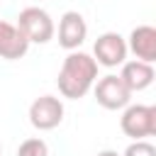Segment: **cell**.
<instances>
[{
  "label": "cell",
  "mask_w": 156,
  "mask_h": 156,
  "mask_svg": "<svg viewBox=\"0 0 156 156\" xmlns=\"http://www.w3.org/2000/svg\"><path fill=\"white\" fill-rule=\"evenodd\" d=\"M98 78V63L93 56L83 54V51H71L66 58H63V66L58 71V93L68 100H78L83 98L93 83Z\"/></svg>",
  "instance_id": "6da1fadb"
},
{
  "label": "cell",
  "mask_w": 156,
  "mask_h": 156,
  "mask_svg": "<svg viewBox=\"0 0 156 156\" xmlns=\"http://www.w3.org/2000/svg\"><path fill=\"white\" fill-rule=\"evenodd\" d=\"M15 27L24 34V39L29 44L32 41L34 44H46V41L54 39V22H51L49 12L41 10V7H24L20 12Z\"/></svg>",
  "instance_id": "7a4b0ae2"
},
{
  "label": "cell",
  "mask_w": 156,
  "mask_h": 156,
  "mask_svg": "<svg viewBox=\"0 0 156 156\" xmlns=\"http://www.w3.org/2000/svg\"><path fill=\"white\" fill-rule=\"evenodd\" d=\"M119 127L127 136H132L136 141L156 134V107L154 105H129L119 119Z\"/></svg>",
  "instance_id": "3957f363"
},
{
  "label": "cell",
  "mask_w": 156,
  "mask_h": 156,
  "mask_svg": "<svg viewBox=\"0 0 156 156\" xmlns=\"http://www.w3.org/2000/svg\"><path fill=\"white\" fill-rule=\"evenodd\" d=\"M63 119V102L54 95H41L29 105V122L39 132H49L58 127Z\"/></svg>",
  "instance_id": "277c9868"
},
{
  "label": "cell",
  "mask_w": 156,
  "mask_h": 156,
  "mask_svg": "<svg viewBox=\"0 0 156 156\" xmlns=\"http://www.w3.org/2000/svg\"><path fill=\"white\" fill-rule=\"evenodd\" d=\"M95 100L105 110H122V107L129 105L132 93L127 90V85L122 83L119 76H105L95 85Z\"/></svg>",
  "instance_id": "5b68a950"
},
{
  "label": "cell",
  "mask_w": 156,
  "mask_h": 156,
  "mask_svg": "<svg viewBox=\"0 0 156 156\" xmlns=\"http://www.w3.org/2000/svg\"><path fill=\"white\" fill-rule=\"evenodd\" d=\"M93 51H95V63L112 68V66L124 63V58H127V41L117 32H105V34L98 37Z\"/></svg>",
  "instance_id": "8992f818"
},
{
  "label": "cell",
  "mask_w": 156,
  "mask_h": 156,
  "mask_svg": "<svg viewBox=\"0 0 156 156\" xmlns=\"http://www.w3.org/2000/svg\"><path fill=\"white\" fill-rule=\"evenodd\" d=\"M85 37H88V24H85L83 15L76 12V10L63 12V17L58 22V44L63 49L73 51L85 41Z\"/></svg>",
  "instance_id": "52a82bcc"
},
{
  "label": "cell",
  "mask_w": 156,
  "mask_h": 156,
  "mask_svg": "<svg viewBox=\"0 0 156 156\" xmlns=\"http://www.w3.org/2000/svg\"><path fill=\"white\" fill-rule=\"evenodd\" d=\"M132 54L136 56V61L144 63H154L156 61V29L151 24H139L132 29L129 34V46Z\"/></svg>",
  "instance_id": "ba28073f"
},
{
  "label": "cell",
  "mask_w": 156,
  "mask_h": 156,
  "mask_svg": "<svg viewBox=\"0 0 156 156\" xmlns=\"http://www.w3.org/2000/svg\"><path fill=\"white\" fill-rule=\"evenodd\" d=\"M27 49H29V41L24 39V34L15 24L0 20V58H7V61L22 58Z\"/></svg>",
  "instance_id": "9c48e42d"
},
{
  "label": "cell",
  "mask_w": 156,
  "mask_h": 156,
  "mask_svg": "<svg viewBox=\"0 0 156 156\" xmlns=\"http://www.w3.org/2000/svg\"><path fill=\"white\" fill-rule=\"evenodd\" d=\"M122 83L127 85L129 93H136V90H144L151 85L154 80V66L151 63H144V61H127L122 66V73H119Z\"/></svg>",
  "instance_id": "30bf717a"
},
{
  "label": "cell",
  "mask_w": 156,
  "mask_h": 156,
  "mask_svg": "<svg viewBox=\"0 0 156 156\" xmlns=\"http://www.w3.org/2000/svg\"><path fill=\"white\" fill-rule=\"evenodd\" d=\"M17 156H49V146L44 139L39 136H32V139H24L17 149Z\"/></svg>",
  "instance_id": "8fae6325"
},
{
  "label": "cell",
  "mask_w": 156,
  "mask_h": 156,
  "mask_svg": "<svg viewBox=\"0 0 156 156\" xmlns=\"http://www.w3.org/2000/svg\"><path fill=\"white\" fill-rule=\"evenodd\" d=\"M124 156H156V149L149 141H134V144L127 146Z\"/></svg>",
  "instance_id": "7c38bea8"
},
{
  "label": "cell",
  "mask_w": 156,
  "mask_h": 156,
  "mask_svg": "<svg viewBox=\"0 0 156 156\" xmlns=\"http://www.w3.org/2000/svg\"><path fill=\"white\" fill-rule=\"evenodd\" d=\"M98 156H119V154H117V151H110V149H107V151H100Z\"/></svg>",
  "instance_id": "4fadbf2b"
},
{
  "label": "cell",
  "mask_w": 156,
  "mask_h": 156,
  "mask_svg": "<svg viewBox=\"0 0 156 156\" xmlns=\"http://www.w3.org/2000/svg\"><path fill=\"white\" fill-rule=\"evenodd\" d=\"M0 154H2V146H0Z\"/></svg>",
  "instance_id": "5bb4252c"
}]
</instances>
